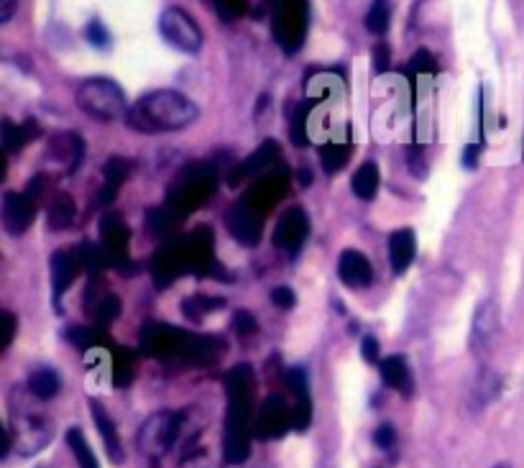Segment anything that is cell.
Masks as SVG:
<instances>
[{
    "label": "cell",
    "instance_id": "cell-13",
    "mask_svg": "<svg viewBox=\"0 0 524 468\" xmlns=\"http://www.w3.org/2000/svg\"><path fill=\"white\" fill-rule=\"evenodd\" d=\"M310 233V220H307L305 210L302 208H289L282 218L277 220L274 228V246L289 254H297L302 249V243L307 241Z\"/></svg>",
    "mask_w": 524,
    "mask_h": 468
},
{
    "label": "cell",
    "instance_id": "cell-52",
    "mask_svg": "<svg viewBox=\"0 0 524 468\" xmlns=\"http://www.w3.org/2000/svg\"><path fill=\"white\" fill-rule=\"evenodd\" d=\"M522 154H524V146H522Z\"/></svg>",
    "mask_w": 524,
    "mask_h": 468
},
{
    "label": "cell",
    "instance_id": "cell-41",
    "mask_svg": "<svg viewBox=\"0 0 524 468\" xmlns=\"http://www.w3.org/2000/svg\"><path fill=\"white\" fill-rule=\"evenodd\" d=\"M213 6L223 21H236L246 13V0H213Z\"/></svg>",
    "mask_w": 524,
    "mask_h": 468
},
{
    "label": "cell",
    "instance_id": "cell-40",
    "mask_svg": "<svg viewBox=\"0 0 524 468\" xmlns=\"http://www.w3.org/2000/svg\"><path fill=\"white\" fill-rule=\"evenodd\" d=\"M85 39L90 41L95 49H108L110 47L108 29H105V24H103V21H98V18H93V21L85 26Z\"/></svg>",
    "mask_w": 524,
    "mask_h": 468
},
{
    "label": "cell",
    "instance_id": "cell-48",
    "mask_svg": "<svg viewBox=\"0 0 524 468\" xmlns=\"http://www.w3.org/2000/svg\"><path fill=\"white\" fill-rule=\"evenodd\" d=\"M18 8V0H0V24H8Z\"/></svg>",
    "mask_w": 524,
    "mask_h": 468
},
{
    "label": "cell",
    "instance_id": "cell-33",
    "mask_svg": "<svg viewBox=\"0 0 524 468\" xmlns=\"http://www.w3.org/2000/svg\"><path fill=\"white\" fill-rule=\"evenodd\" d=\"M348 159H351V146L348 144H325L320 149V164L328 174L340 172L348 164Z\"/></svg>",
    "mask_w": 524,
    "mask_h": 468
},
{
    "label": "cell",
    "instance_id": "cell-26",
    "mask_svg": "<svg viewBox=\"0 0 524 468\" xmlns=\"http://www.w3.org/2000/svg\"><path fill=\"white\" fill-rule=\"evenodd\" d=\"M41 128L36 126V121H26V123H13V121H3V126H0V139H3V149H6V154H16V151H21L24 146H29L31 141L39 139Z\"/></svg>",
    "mask_w": 524,
    "mask_h": 468
},
{
    "label": "cell",
    "instance_id": "cell-34",
    "mask_svg": "<svg viewBox=\"0 0 524 468\" xmlns=\"http://www.w3.org/2000/svg\"><path fill=\"white\" fill-rule=\"evenodd\" d=\"M133 366H136V359L128 348H118L113 353V384L116 387H128L133 379Z\"/></svg>",
    "mask_w": 524,
    "mask_h": 468
},
{
    "label": "cell",
    "instance_id": "cell-44",
    "mask_svg": "<svg viewBox=\"0 0 524 468\" xmlns=\"http://www.w3.org/2000/svg\"><path fill=\"white\" fill-rule=\"evenodd\" d=\"M0 323H3V336H0V351H6L8 346L13 343V338H16V315L13 312H0Z\"/></svg>",
    "mask_w": 524,
    "mask_h": 468
},
{
    "label": "cell",
    "instance_id": "cell-16",
    "mask_svg": "<svg viewBox=\"0 0 524 468\" xmlns=\"http://www.w3.org/2000/svg\"><path fill=\"white\" fill-rule=\"evenodd\" d=\"M277 159H279L277 141H271V139L264 141V144H261L254 154L248 156L246 162H241L236 169H233L231 177H228V182H231V185H238V182L246 180V177H259V174L271 172V167L277 164Z\"/></svg>",
    "mask_w": 524,
    "mask_h": 468
},
{
    "label": "cell",
    "instance_id": "cell-38",
    "mask_svg": "<svg viewBox=\"0 0 524 468\" xmlns=\"http://www.w3.org/2000/svg\"><path fill=\"white\" fill-rule=\"evenodd\" d=\"M67 338H70V343H75V346L85 348V351L105 343L103 328H70L67 330Z\"/></svg>",
    "mask_w": 524,
    "mask_h": 468
},
{
    "label": "cell",
    "instance_id": "cell-18",
    "mask_svg": "<svg viewBox=\"0 0 524 468\" xmlns=\"http://www.w3.org/2000/svg\"><path fill=\"white\" fill-rule=\"evenodd\" d=\"M80 266H82L80 259L72 256L70 251L59 249L52 254V264H49V269H52V300L57 310H59V302H62V295L72 287V282H75Z\"/></svg>",
    "mask_w": 524,
    "mask_h": 468
},
{
    "label": "cell",
    "instance_id": "cell-15",
    "mask_svg": "<svg viewBox=\"0 0 524 468\" xmlns=\"http://www.w3.org/2000/svg\"><path fill=\"white\" fill-rule=\"evenodd\" d=\"M223 351H228V346L218 336H195V333H187L182 351H179V361L190 366H205L218 361V356Z\"/></svg>",
    "mask_w": 524,
    "mask_h": 468
},
{
    "label": "cell",
    "instance_id": "cell-46",
    "mask_svg": "<svg viewBox=\"0 0 524 468\" xmlns=\"http://www.w3.org/2000/svg\"><path fill=\"white\" fill-rule=\"evenodd\" d=\"M389 62H392V49H389V44H384V41H379L374 47V67L376 72H386L389 70Z\"/></svg>",
    "mask_w": 524,
    "mask_h": 468
},
{
    "label": "cell",
    "instance_id": "cell-8",
    "mask_svg": "<svg viewBox=\"0 0 524 468\" xmlns=\"http://www.w3.org/2000/svg\"><path fill=\"white\" fill-rule=\"evenodd\" d=\"M159 31L167 39V44H172L174 49L187 54H195L202 49V31L197 26L195 18L182 8L172 6L162 13L159 18Z\"/></svg>",
    "mask_w": 524,
    "mask_h": 468
},
{
    "label": "cell",
    "instance_id": "cell-25",
    "mask_svg": "<svg viewBox=\"0 0 524 468\" xmlns=\"http://www.w3.org/2000/svg\"><path fill=\"white\" fill-rule=\"evenodd\" d=\"M131 169L133 164L128 162V159H123V156H110L103 167V187H100L98 192L100 205H110L113 200H116L118 190H121L123 182L128 180Z\"/></svg>",
    "mask_w": 524,
    "mask_h": 468
},
{
    "label": "cell",
    "instance_id": "cell-23",
    "mask_svg": "<svg viewBox=\"0 0 524 468\" xmlns=\"http://www.w3.org/2000/svg\"><path fill=\"white\" fill-rule=\"evenodd\" d=\"M49 154H54L59 162H64L67 174H75L80 169V164L85 162V141L77 133H57L49 141Z\"/></svg>",
    "mask_w": 524,
    "mask_h": 468
},
{
    "label": "cell",
    "instance_id": "cell-2",
    "mask_svg": "<svg viewBox=\"0 0 524 468\" xmlns=\"http://www.w3.org/2000/svg\"><path fill=\"white\" fill-rule=\"evenodd\" d=\"M197 116H200V108L187 95L177 90H156V93L144 95L128 110L126 123L133 131L162 133L187 128L197 121Z\"/></svg>",
    "mask_w": 524,
    "mask_h": 468
},
{
    "label": "cell",
    "instance_id": "cell-51",
    "mask_svg": "<svg viewBox=\"0 0 524 468\" xmlns=\"http://www.w3.org/2000/svg\"><path fill=\"white\" fill-rule=\"evenodd\" d=\"M494 468H512V466H509V463H496Z\"/></svg>",
    "mask_w": 524,
    "mask_h": 468
},
{
    "label": "cell",
    "instance_id": "cell-11",
    "mask_svg": "<svg viewBox=\"0 0 524 468\" xmlns=\"http://www.w3.org/2000/svg\"><path fill=\"white\" fill-rule=\"evenodd\" d=\"M185 336V330L172 328V325L151 323L141 330V348L146 356H154V359H179Z\"/></svg>",
    "mask_w": 524,
    "mask_h": 468
},
{
    "label": "cell",
    "instance_id": "cell-19",
    "mask_svg": "<svg viewBox=\"0 0 524 468\" xmlns=\"http://www.w3.org/2000/svg\"><path fill=\"white\" fill-rule=\"evenodd\" d=\"M496 330H499V307L494 300H484L476 307L471 325V346L473 351H481L484 346H489L494 341Z\"/></svg>",
    "mask_w": 524,
    "mask_h": 468
},
{
    "label": "cell",
    "instance_id": "cell-45",
    "mask_svg": "<svg viewBox=\"0 0 524 468\" xmlns=\"http://www.w3.org/2000/svg\"><path fill=\"white\" fill-rule=\"evenodd\" d=\"M271 302L279 307V310H292L297 305V295H294L292 287H274L271 289Z\"/></svg>",
    "mask_w": 524,
    "mask_h": 468
},
{
    "label": "cell",
    "instance_id": "cell-36",
    "mask_svg": "<svg viewBox=\"0 0 524 468\" xmlns=\"http://www.w3.org/2000/svg\"><path fill=\"white\" fill-rule=\"evenodd\" d=\"M93 315L95 320H98V328H108V325H113V320L121 315V300H118L116 295L100 297L98 305L93 307Z\"/></svg>",
    "mask_w": 524,
    "mask_h": 468
},
{
    "label": "cell",
    "instance_id": "cell-12",
    "mask_svg": "<svg viewBox=\"0 0 524 468\" xmlns=\"http://www.w3.org/2000/svg\"><path fill=\"white\" fill-rule=\"evenodd\" d=\"M289 428H292V410H289L282 397L274 394V397L266 399L259 415H256L254 435L259 440H274L282 438Z\"/></svg>",
    "mask_w": 524,
    "mask_h": 468
},
{
    "label": "cell",
    "instance_id": "cell-10",
    "mask_svg": "<svg viewBox=\"0 0 524 468\" xmlns=\"http://www.w3.org/2000/svg\"><path fill=\"white\" fill-rule=\"evenodd\" d=\"M36 197H31L29 192H6L3 195V205H0V220L11 236H21L31 228L36 218Z\"/></svg>",
    "mask_w": 524,
    "mask_h": 468
},
{
    "label": "cell",
    "instance_id": "cell-35",
    "mask_svg": "<svg viewBox=\"0 0 524 468\" xmlns=\"http://www.w3.org/2000/svg\"><path fill=\"white\" fill-rule=\"evenodd\" d=\"M315 105V100H307L300 108L294 110L292 116V144L294 146H307L310 144V136H307V118H310V110Z\"/></svg>",
    "mask_w": 524,
    "mask_h": 468
},
{
    "label": "cell",
    "instance_id": "cell-39",
    "mask_svg": "<svg viewBox=\"0 0 524 468\" xmlns=\"http://www.w3.org/2000/svg\"><path fill=\"white\" fill-rule=\"evenodd\" d=\"M407 72H412V75H435V72H438V64H435V57H432L427 49H420L415 57L409 59Z\"/></svg>",
    "mask_w": 524,
    "mask_h": 468
},
{
    "label": "cell",
    "instance_id": "cell-6",
    "mask_svg": "<svg viewBox=\"0 0 524 468\" xmlns=\"http://www.w3.org/2000/svg\"><path fill=\"white\" fill-rule=\"evenodd\" d=\"M185 415L182 412H156L141 425L139 430V448L151 458H159L172 451L177 443L179 430H182Z\"/></svg>",
    "mask_w": 524,
    "mask_h": 468
},
{
    "label": "cell",
    "instance_id": "cell-22",
    "mask_svg": "<svg viewBox=\"0 0 524 468\" xmlns=\"http://www.w3.org/2000/svg\"><path fill=\"white\" fill-rule=\"evenodd\" d=\"M417 254V238L412 228H399L389 236V264L394 274H404Z\"/></svg>",
    "mask_w": 524,
    "mask_h": 468
},
{
    "label": "cell",
    "instance_id": "cell-30",
    "mask_svg": "<svg viewBox=\"0 0 524 468\" xmlns=\"http://www.w3.org/2000/svg\"><path fill=\"white\" fill-rule=\"evenodd\" d=\"M59 389H62V379H59L57 371L49 369V366H41V369H36L34 374L29 376V392L34 394L36 399H54L59 394Z\"/></svg>",
    "mask_w": 524,
    "mask_h": 468
},
{
    "label": "cell",
    "instance_id": "cell-7",
    "mask_svg": "<svg viewBox=\"0 0 524 468\" xmlns=\"http://www.w3.org/2000/svg\"><path fill=\"white\" fill-rule=\"evenodd\" d=\"M100 243H103L105 254H108L110 269L118 272H131V256H128V243H131V228L118 213H105L98 223Z\"/></svg>",
    "mask_w": 524,
    "mask_h": 468
},
{
    "label": "cell",
    "instance_id": "cell-20",
    "mask_svg": "<svg viewBox=\"0 0 524 468\" xmlns=\"http://www.w3.org/2000/svg\"><path fill=\"white\" fill-rule=\"evenodd\" d=\"M289 185V172L287 169H277V172H266V177L261 182H256L254 187H251V192H248V203L254 205V208L264 210V208H271V205L277 203L279 197L284 195V190H287Z\"/></svg>",
    "mask_w": 524,
    "mask_h": 468
},
{
    "label": "cell",
    "instance_id": "cell-31",
    "mask_svg": "<svg viewBox=\"0 0 524 468\" xmlns=\"http://www.w3.org/2000/svg\"><path fill=\"white\" fill-rule=\"evenodd\" d=\"M67 445H70V451L75 453L77 466H80V468H100L98 458H95L93 448H90V443H87V438L82 435L80 428L67 430Z\"/></svg>",
    "mask_w": 524,
    "mask_h": 468
},
{
    "label": "cell",
    "instance_id": "cell-14",
    "mask_svg": "<svg viewBox=\"0 0 524 468\" xmlns=\"http://www.w3.org/2000/svg\"><path fill=\"white\" fill-rule=\"evenodd\" d=\"M287 379V387L292 389L294 397H297V405L292 410V428L294 430H307L312 422V397H310V379H307V371L302 366H294L284 374Z\"/></svg>",
    "mask_w": 524,
    "mask_h": 468
},
{
    "label": "cell",
    "instance_id": "cell-37",
    "mask_svg": "<svg viewBox=\"0 0 524 468\" xmlns=\"http://www.w3.org/2000/svg\"><path fill=\"white\" fill-rule=\"evenodd\" d=\"M223 305H225L223 300H213V297L195 295V297H187V300L182 302V312H185L187 318L202 320V315H208L210 310H218V307H223Z\"/></svg>",
    "mask_w": 524,
    "mask_h": 468
},
{
    "label": "cell",
    "instance_id": "cell-3",
    "mask_svg": "<svg viewBox=\"0 0 524 468\" xmlns=\"http://www.w3.org/2000/svg\"><path fill=\"white\" fill-rule=\"evenodd\" d=\"M215 185H218V177H215V169L210 164H190L169 187L167 205L177 215L190 213V210L200 208L202 203H208L210 195L215 192Z\"/></svg>",
    "mask_w": 524,
    "mask_h": 468
},
{
    "label": "cell",
    "instance_id": "cell-9",
    "mask_svg": "<svg viewBox=\"0 0 524 468\" xmlns=\"http://www.w3.org/2000/svg\"><path fill=\"white\" fill-rule=\"evenodd\" d=\"M225 226L241 246H256L264 233V218H261V210L254 208L248 200H238L225 215Z\"/></svg>",
    "mask_w": 524,
    "mask_h": 468
},
{
    "label": "cell",
    "instance_id": "cell-1",
    "mask_svg": "<svg viewBox=\"0 0 524 468\" xmlns=\"http://www.w3.org/2000/svg\"><path fill=\"white\" fill-rule=\"evenodd\" d=\"M254 369L238 364L225 376L228 392V415L223 430V461L241 466L251 456V438H254Z\"/></svg>",
    "mask_w": 524,
    "mask_h": 468
},
{
    "label": "cell",
    "instance_id": "cell-42",
    "mask_svg": "<svg viewBox=\"0 0 524 468\" xmlns=\"http://www.w3.org/2000/svg\"><path fill=\"white\" fill-rule=\"evenodd\" d=\"M233 330H236L238 336L248 338L259 330V323H256V318L248 310H238L236 315H233Z\"/></svg>",
    "mask_w": 524,
    "mask_h": 468
},
{
    "label": "cell",
    "instance_id": "cell-24",
    "mask_svg": "<svg viewBox=\"0 0 524 468\" xmlns=\"http://www.w3.org/2000/svg\"><path fill=\"white\" fill-rule=\"evenodd\" d=\"M379 374H381V382H384L389 389L404 394V397L412 394V371H409V364L402 353H394V356L381 359Z\"/></svg>",
    "mask_w": 524,
    "mask_h": 468
},
{
    "label": "cell",
    "instance_id": "cell-47",
    "mask_svg": "<svg viewBox=\"0 0 524 468\" xmlns=\"http://www.w3.org/2000/svg\"><path fill=\"white\" fill-rule=\"evenodd\" d=\"M361 356L363 361H369V364H381L379 356V341L374 336H366L361 343Z\"/></svg>",
    "mask_w": 524,
    "mask_h": 468
},
{
    "label": "cell",
    "instance_id": "cell-29",
    "mask_svg": "<svg viewBox=\"0 0 524 468\" xmlns=\"http://www.w3.org/2000/svg\"><path fill=\"white\" fill-rule=\"evenodd\" d=\"M499 394H501V376L496 374V371L484 369L481 371V376H478L476 387H473V392H471L473 410H484V407L489 405V402H494Z\"/></svg>",
    "mask_w": 524,
    "mask_h": 468
},
{
    "label": "cell",
    "instance_id": "cell-49",
    "mask_svg": "<svg viewBox=\"0 0 524 468\" xmlns=\"http://www.w3.org/2000/svg\"><path fill=\"white\" fill-rule=\"evenodd\" d=\"M478 151H481V146H478V144L466 146V151H463V167H466V169H473V167H476V162H478Z\"/></svg>",
    "mask_w": 524,
    "mask_h": 468
},
{
    "label": "cell",
    "instance_id": "cell-32",
    "mask_svg": "<svg viewBox=\"0 0 524 468\" xmlns=\"http://www.w3.org/2000/svg\"><path fill=\"white\" fill-rule=\"evenodd\" d=\"M389 21H392V3L389 0H374L366 13V29L374 36H384L389 29Z\"/></svg>",
    "mask_w": 524,
    "mask_h": 468
},
{
    "label": "cell",
    "instance_id": "cell-4",
    "mask_svg": "<svg viewBox=\"0 0 524 468\" xmlns=\"http://www.w3.org/2000/svg\"><path fill=\"white\" fill-rule=\"evenodd\" d=\"M77 105L95 121H118L128 116L126 95L121 87L108 77H90L77 90Z\"/></svg>",
    "mask_w": 524,
    "mask_h": 468
},
{
    "label": "cell",
    "instance_id": "cell-28",
    "mask_svg": "<svg viewBox=\"0 0 524 468\" xmlns=\"http://www.w3.org/2000/svg\"><path fill=\"white\" fill-rule=\"evenodd\" d=\"M379 167H376V162H363L361 167L356 169V174H353L351 180V187H353V195L358 197V200H363V203H371L376 197V192H379Z\"/></svg>",
    "mask_w": 524,
    "mask_h": 468
},
{
    "label": "cell",
    "instance_id": "cell-50",
    "mask_svg": "<svg viewBox=\"0 0 524 468\" xmlns=\"http://www.w3.org/2000/svg\"><path fill=\"white\" fill-rule=\"evenodd\" d=\"M302 177H300V180H302V185H310V182H312V177H310V169H302Z\"/></svg>",
    "mask_w": 524,
    "mask_h": 468
},
{
    "label": "cell",
    "instance_id": "cell-43",
    "mask_svg": "<svg viewBox=\"0 0 524 468\" xmlns=\"http://www.w3.org/2000/svg\"><path fill=\"white\" fill-rule=\"evenodd\" d=\"M374 445L376 448H381V451H392L394 445H397V428L389 425V422L379 425L374 433Z\"/></svg>",
    "mask_w": 524,
    "mask_h": 468
},
{
    "label": "cell",
    "instance_id": "cell-17",
    "mask_svg": "<svg viewBox=\"0 0 524 468\" xmlns=\"http://www.w3.org/2000/svg\"><path fill=\"white\" fill-rule=\"evenodd\" d=\"M338 274L340 282L353 289H363L374 282V266H371V261L356 249H346L340 254Z\"/></svg>",
    "mask_w": 524,
    "mask_h": 468
},
{
    "label": "cell",
    "instance_id": "cell-21",
    "mask_svg": "<svg viewBox=\"0 0 524 468\" xmlns=\"http://www.w3.org/2000/svg\"><path fill=\"white\" fill-rule=\"evenodd\" d=\"M90 410H93L95 428H98L100 438H103L105 453H108L110 461L118 466V463L126 461V453H123V443H121V435H118V430H116V422L110 420L108 410L100 405L98 399H93V402H90Z\"/></svg>",
    "mask_w": 524,
    "mask_h": 468
},
{
    "label": "cell",
    "instance_id": "cell-5",
    "mask_svg": "<svg viewBox=\"0 0 524 468\" xmlns=\"http://www.w3.org/2000/svg\"><path fill=\"white\" fill-rule=\"evenodd\" d=\"M274 8V36L279 47L294 54L307 34V0H269Z\"/></svg>",
    "mask_w": 524,
    "mask_h": 468
},
{
    "label": "cell",
    "instance_id": "cell-27",
    "mask_svg": "<svg viewBox=\"0 0 524 468\" xmlns=\"http://www.w3.org/2000/svg\"><path fill=\"white\" fill-rule=\"evenodd\" d=\"M75 215H77L75 200H72L67 192L54 195V200L49 203V210H47L49 231H67V228L75 223Z\"/></svg>",
    "mask_w": 524,
    "mask_h": 468
}]
</instances>
